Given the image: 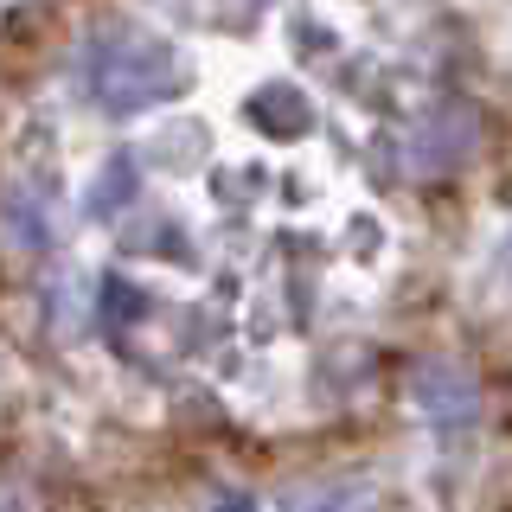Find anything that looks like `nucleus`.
<instances>
[{"label":"nucleus","instance_id":"nucleus-1","mask_svg":"<svg viewBox=\"0 0 512 512\" xmlns=\"http://www.w3.org/2000/svg\"><path fill=\"white\" fill-rule=\"evenodd\" d=\"M218 512H250V500H224V506H218Z\"/></svg>","mask_w":512,"mask_h":512}]
</instances>
